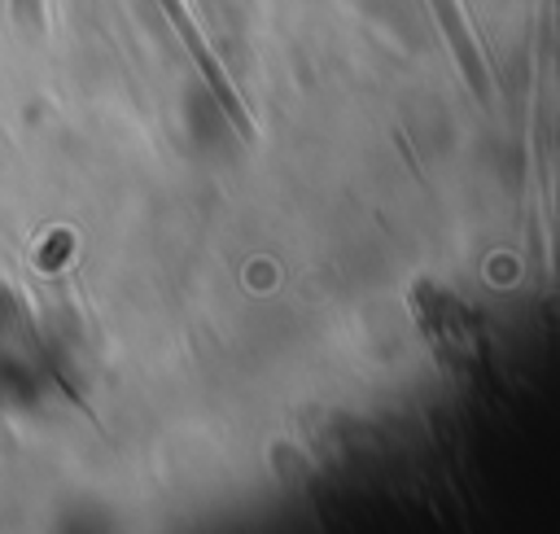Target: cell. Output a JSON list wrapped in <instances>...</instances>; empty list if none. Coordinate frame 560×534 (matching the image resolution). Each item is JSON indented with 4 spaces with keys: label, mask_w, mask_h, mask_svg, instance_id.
I'll return each instance as SVG.
<instances>
[{
    "label": "cell",
    "mask_w": 560,
    "mask_h": 534,
    "mask_svg": "<svg viewBox=\"0 0 560 534\" xmlns=\"http://www.w3.org/2000/svg\"><path fill=\"white\" fill-rule=\"evenodd\" d=\"M411 320H416L429 355L446 372H464V368L477 363V355H481V324H477V315L468 311L464 298L446 293L433 280H420L411 289Z\"/></svg>",
    "instance_id": "1"
},
{
    "label": "cell",
    "mask_w": 560,
    "mask_h": 534,
    "mask_svg": "<svg viewBox=\"0 0 560 534\" xmlns=\"http://www.w3.org/2000/svg\"><path fill=\"white\" fill-rule=\"evenodd\" d=\"M9 9H13V22H22V26H39V0H9Z\"/></svg>",
    "instance_id": "2"
}]
</instances>
